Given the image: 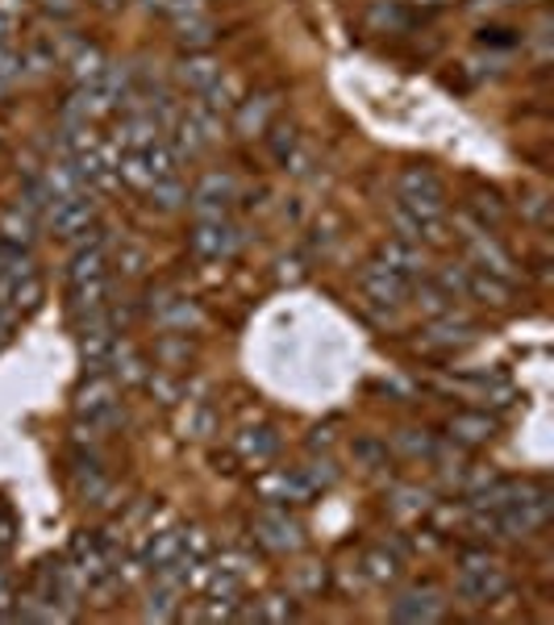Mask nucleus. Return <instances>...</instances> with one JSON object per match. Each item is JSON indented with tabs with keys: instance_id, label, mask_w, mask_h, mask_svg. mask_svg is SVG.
Listing matches in <instances>:
<instances>
[{
	"instance_id": "nucleus-1",
	"label": "nucleus",
	"mask_w": 554,
	"mask_h": 625,
	"mask_svg": "<svg viewBox=\"0 0 554 625\" xmlns=\"http://www.w3.org/2000/svg\"><path fill=\"white\" fill-rule=\"evenodd\" d=\"M462 601L471 604H492L496 597L508 592V572L501 567V558H492L487 551H467L459 558V579H455Z\"/></svg>"
},
{
	"instance_id": "nucleus-2",
	"label": "nucleus",
	"mask_w": 554,
	"mask_h": 625,
	"mask_svg": "<svg viewBox=\"0 0 554 625\" xmlns=\"http://www.w3.org/2000/svg\"><path fill=\"white\" fill-rule=\"evenodd\" d=\"M75 421L93 425V430H109L121 417V400H117V380L109 375H88V384H80L75 393Z\"/></svg>"
},
{
	"instance_id": "nucleus-3",
	"label": "nucleus",
	"mask_w": 554,
	"mask_h": 625,
	"mask_svg": "<svg viewBox=\"0 0 554 625\" xmlns=\"http://www.w3.org/2000/svg\"><path fill=\"white\" fill-rule=\"evenodd\" d=\"M396 205L425 213V217H442L446 208V188L430 167H405L396 176Z\"/></svg>"
},
{
	"instance_id": "nucleus-4",
	"label": "nucleus",
	"mask_w": 554,
	"mask_h": 625,
	"mask_svg": "<svg viewBox=\"0 0 554 625\" xmlns=\"http://www.w3.org/2000/svg\"><path fill=\"white\" fill-rule=\"evenodd\" d=\"M258 546L276 551V555H297L304 546V526L288 513V505H267L258 509V517L251 521Z\"/></svg>"
},
{
	"instance_id": "nucleus-5",
	"label": "nucleus",
	"mask_w": 554,
	"mask_h": 625,
	"mask_svg": "<svg viewBox=\"0 0 554 625\" xmlns=\"http://www.w3.org/2000/svg\"><path fill=\"white\" fill-rule=\"evenodd\" d=\"M233 196H238L233 176H226V171H208V176H201V184L192 188L188 205H192V217H196V221H217V217L230 213Z\"/></svg>"
},
{
	"instance_id": "nucleus-6",
	"label": "nucleus",
	"mask_w": 554,
	"mask_h": 625,
	"mask_svg": "<svg viewBox=\"0 0 554 625\" xmlns=\"http://www.w3.org/2000/svg\"><path fill=\"white\" fill-rule=\"evenodd\" d=\"M188 247H192V255L205 259V263H221V259H230L238 247H242V230L230 226L226 217H217V221H196L192 233H188Z\"/></svg>"
},
{
	"instance_id": "nucleus-7",
	"label": "nucleus",
	"mask_w": 554,
	"mask_h": 625,
	"mask_svg": "<svg viewBox=\"0 0 554 625\" xmlns=\"http://www.w3.org/2000/svg\"><path fill=\"white\" fill-rule=\"evenodd\" d=\"M359 288H363V297H368L371 304H380V309H388V313L400 309V304L409 301V292H413V284L405 276H396L393 267H384L380 259L359 272Z\"/></svg>"
},
{
	"instance_id": "nucleus-8",
	"label": "nucleus",
	"mask_w": 554,
	"mask_h": 625,
	"mask_svg": "<svg viewBox=\"0 0 554 625\" xmlns=\"http://www.w3.org/2000/svg\"><path fill=\"white\" fill-rule=\"evenodd\" d=\"M467 255H471V267H480L487 276H501V279H517V267H513V259L508 251L487 233V226H467Z\"/></svg>"
},
{
	"instance_id": "nucleus-9",
	"label": "nucleus",
	"mask_w": 554,
	"mask_h": 625,
	"mask_svg": "<svg viewBox=\"0 0 554 625\" xmlns=\"http://www.w3.org/2000/svg\"><path fill=\"white\" fill-rule=\"evenodd\" d=\"M393 622L405 625H421V622H442L446 617V601H442L438 588H405L388 609Z\"/></svg>"
},
{
	"instance_id": "nucleus-10",
	"label": "nucleus",
	"mask_w": 554,
	"mask_h": 625,
	"mask_svg": "<svg viewBox=\"0 0 554 625\" xmlns=\"http://www.w3.org/2000/svg\"><path fill=\"white\" fill-rule=\"evenodd\" d=\"M93 221H96L93 192L63 196V201H50V205H47V226H50V233H59V238H71V233L88 230Z\"/></svg>"
},
{
	"instance_id": "nucleus-11",
	"label": "nucleus",
	"mask_w": 554,
	"mask_h": 625,
	"mask_svg": "<svg viewBox=\"0 0 554 625\" xmlns=\"http://www.w3.org/2000/svg\"><path fill=\"white\" fill-rule=\"evenodd\" d=\"M258 496L267 501V505H309L313 501V484L304 480L301 467H284V471H267L263 480H258Z\"/></svg>"
},
{
	"instance_id": "nucleus-12",
	"label": "nucleus",
	"mask_w": 554,
	"mask_h": 625,
	"mask_svg": "<svg viewBox=\"0 0 554 625\" xmlns=\"http://www.w3.org/2000/svg\"><path fill=\"white\" fill-rule=\"evenodd\" d=\"M184 538H188V530H180V526H167V530L146 533V542L138 546L146 572L155 576V572H167L171 563H180V558H184Z\"/></svg>"
},
{
	"instance_id": "nucleus-13",
	"label": "nucleus",
	"mask_w": 554,
	"mask_h": 625,
	"mask_svg": "<svg viewBox=\"0 0 554 625\" xmlns=\"http://www.w3.org/2000/svg\"><path fill=\"white\" fill-rule=\"evenodd\" d=\"M150 317L159 325L162 334H188V329H196L201 325V309L184 297H176V292H159L155 301H150Z\"/></svg>"
},
{
	"instance_id": "nucleus-14",
	"label": "nucleus",
	"mask_w": 554,
	"mask_h": 625,
	"mask_svg": "<svg viewBox=\"0 0 554 625\" xmlns=\"http://www.w3.org/2000/svg\"><path fill=\"white\" fill-rule=\"evenodd\" d=\"M68 297H71V317L84 322V317H96V313H105L113 304V284H109V276L80 279V284H71Z\"/></svg>"
},
{
	"instance_id": "nucleus-15",
	"label": "nucleus",
	"mask_w": 554,
	"mask_h": 625,
	"mask_svg": "<svg viewBox=\"0 0 554 625\" xmlns=\"http://www.w3.org/2000/svg\"><path fill=\"white\" fill-rule=\"evenodd\" d=\"M462 297H471V301L480 304H492V309H505L508 301H513V284L501 276H487V272H480V267H462Z\"/></svg>"
},
{
	"instance_id": "nucleus-16",
	"label": "nucleus",
	"mask_w": 554,
	"mask_h": 625,
	"mask_svg": "<svg viewBox=\"0 0 554 625\" xmlns=\"http://www.w3.org/2000/svg\"><path fill=\"white\" fill-rule=\"evenodd\" d=\"M393 226H396V238H409V242H417V247L446 242V226H442V217H425V213H413V208L393 205Z\"/></svg>"
},
{
	"instance_id": "nucleus-17",
	"label": "nucleus",
	"mask_w": 554,
	"mask_h": 625,
	"mask_svg": "<svg viewBox=\"0 0 554 625\" xmlns=\"http://www.w3.org/2000/svg\"><path fill=\"white\" fill-rule=\"evenodd\" d=\"M380 263L393 267L396 276H405L409 284H417L421 272H425V247H417L409 238H393V242L380 247Z\"/></svg>"
},
{
	"instance_id": "nucleus-18",
	"label": "nucleus",
	"mask_w": 554,
	"mask_h": 625,
	"mask_svg": "<svg viewBox=\"0 0 554 625\" xmlns=\"http://www.w3.org/2000/svg\"><path fill=\"white\" fill-rule=\"evenodd\" d=\"M184 592L188 588H180V584L155 576V588H150V597H146L142 617H146V622H176V617H180V601H184Z\"/></svg>"
},
{
	"instance_id": "nucleus-19",
	"label": "nucleus",
	"mask_w": 554,
	"mask_h": 625,
	"mask_svg": "<svg viewBox=\"0 0 554 625\" xmlns=\"http://www.w3.org/2000/svg\"><path fill=\"white\" fill-rule=\"evenodd\" d=\"M425 342H430V347H442V350L467 347V342H475V325L462 322V317H455V309H450V313H442V317H434V322H430V329H425Z\"/></svg>"
},
{
	"instance_id": "nucleus-20",
	"label": "nucleus",
	"mask_w": 554,
	"mask_h": 625,
	"mask_svg": "<svg viewBox=\"0 0 554 625\" xmlns=\"http://www.w3.org/2000/svg\"><path fill=\"white\" fill-rule=\"evenodd\" d=\"M43 192H47V201H63V196H80V192H88V184H84V176L75 171V163L63 155V159H55L47 167V176H43Z\"/></svg>"
},
{
	"instance_id": "nucleus-21",
	"label": "nucleus",
	"mask_w": 554,
	"mask_h": 625,
	"mask_svg": "<svg viewBox=\"0 0 554 625\" xmlns=\"http://www.w3.org/2000/svg\"><path fill=\"white\" fill-rule=\"evenodd\" d=\"M233 446H238V455H242L246 464L258 467L276 455L279 438H276V430H272V425H246V430L233 438Z\"/></svg>"
},
{
	"instance_id": "nucleus-22",
	"label": "nucleus",
	"mask_w": 554,
	"mask_h": 625,
	"mask_svg": "<svg viewBox=\"0 0 554 625\" xmlns=\"http://www.w3.org/2000/svg\"><path fill=\"white\" fill-rule=\"evenodd\" d=\"M0 238L9 242V247H34V238H38V217L29 213L25 205H13L0 213Z\"/></svg>"
},
{
	"instance_id": "nucleus-23",
	"label": "nucleus",
	"mask_w": 554,
	"mask_h": 625,
	"mask_svg": "<svg viewBox=\"0 0 554 625\" xmlns=\"http://www.w3.org/2000/svg\"><path fill=\"white\" fill-rule=\"evenodd\" d=\"M96 276H109V251H105V242L75 247V255H71V263H68V284L96 279Z\"/></svg>"
},
{
	"instance_id": "nucleus-24",
	"label": "nucleus",
	"mask_w": 554,
	"mask_h": 625,
	"mask_svg": "<svg viewBox=\"0 0 554 625\" xmlns=\"http://www.w3.org/2000/svg\"><path fill=\"white\" fill-rule=\"evenodd\" d=\"M109 68V59H105V50L93 47V43H75L68 55V71L75 84H93L100 71Z\"/></svg>"
},
{
	"instance_id": "nucleus-25",
	"label": "nucleus",
	"mask_w": 554,
	"mask_h": 625,
	"mask_svg": "<svg viewBox=\"0 0 554 625\" xmlns=\"http://www.w3.org/2000/svg\"><path fill=\"white\" fill-rule=\"evenodd\" d=\"M450 438L467 442V446H484L496 438V421L487 413H459L450 417Z\"/></svg>"
},
{
	"instance_id": "nucleus-26",
	"label": "nucleus",
	"mask_w": 554,
	"mask_h": 625,
	"mask_svg": "<svg viewBox=\"0 0 554 625\" xmlns=\"http://www.w3.org/2000/svg\"><path fill=\"white\" fill-rule=\"evenodd\" d=\"M267 113H272V100H267V96H246V100H238V109H233V130H238L242 139H254V134L267 130Z\"/></svg>"
},
{
	"instance_id": "nucleus-27",
	"label": "nucleus",
	"mask_w": 554,
	"mask_h": 625,
	"mask_svg": "<svg viewBox=\"0 0 554 625\" xmlns=\"http://www.w3.org/2000/svg\"><path fill=\"white\" fill-rule=\"evenodd\" d=\"M217 38V25L208 22V13H188V17H176V43L188 50H205L208 43Z\"/></svg>"
},
{
	"instance_id": "nucleus-28",
	"label": "nucleus",
	"mask_w": 554,
	"mask_h": 625,
	"mask_svg": "<svg viewBox=\"0 0 554 625\" xmlns=\"http://www.w3.org/2000/svg\"><path fill=\"white\" fill-rule=\"evenodd\" d=\"M176 75H180V84H184L188 93L201 96V93L208 88V84H217V80H221V68H217V63H213L208 55H188Z\"/></svg>"
},
{
	"instance_id": "nucleus-29",
	"label": "nucleus",
	"mask_w": 554,
	"mask_h": 625,
	"mask_svg": "<svg viewBox=\"0 0 554 625\" xmlns=\"http://www.w3.org/2000/svg\"><path fill=\"white\" fill-rule=\"evenodd\" d=\"M146 196L162 213H176V208L188 205V184L180 180V171H171V176H162V180H155V184L146 188Z\"/></svg>"
},
{
	"instance_id": "nucleus-30",
	"label": "nucleus",
	"mask_w": 554,
	"mask_h": 625,
	"mask_svg": "<svg viewBox=\"0 0 554 625\" xmlns=\"http://www.w3.org/2000/svg\"><path fill=\"white\" fill-rule=\"evenodd\" d=\"M109 371H113V380L121 384V388H125V384H142V380H146V363H142V354L130 347V342H117Z\"/></svg>"
},
{
	"instance_id": "nucleus-31",
	"label": "nucleus",
	"mask_w": 554,
	"mask_h": 625,
	"mask_svg": "<svg viewBox=\"0 0 554 625\" xmlns=\"http://www.w3.org/2000/svg\"><path fill=\"white\" fill-rule=\"evenodd\" d=\"M301 617V609L292 597H284V592H272V597H263V601L254 604V622H272V625H284V622H297Z\"/></svg>"
},
{
	"instance_id": "nucleus-32",
	"label": "nucleus",
	"mask_w": 554,
	"mask_h": 625,
	"mask_svg": "<svg viewBox=\"0 0 554 625\" xmlns=\"http://www.w3.org/2000/svg\"><path fill=\"white\" fill-rule=\"evenodd\" d=\"M201 105H205L208 113L213 117H226V113H233L238 109V93H233V80H217V84H208L205 93H201Z\"/></svg>"
},
{
	"instance_id": "nucleus-33",
	"label": "nucleus",
	"mask_w": 554,
	"mask_h": 625,
	"mask_svg": "<svg viewBox=\"0 0 554 625\" xmlns=\"http://www.w3.org/2000/svg\"><path fill=\"white\" fill-rule=\"evenodd\" d=\"M301 471H304V480L313 484V492H317V488L338 484V476H342V471H338V464H334L329 455H325V459H317V455H313V459H309V464H304Z\"/></svg>"
},
{
	"instance_id": "nucleus-34",
	"label": "nucleus",
	"mask_w": 554,
	"mask_h": 625,
	"mask_svg": "<svg viewBox=\"0 0 554 625\" xmlns=\"http://www.w3.org/2000/svg\"><path fill=\"white\" fill-rule=\"evenodd\" d=\"M22 71H25V55H17V50L4 43V47H0V93L13 88V84L22 80Z\"/></svg>"
},
{
	"instance_id": "nucleus-35",
	"label": "nucleus",
	"mask_w": 554,
	"mask_h": 625,
	"mask_svg": "<svg viewBox=\"0 0 554 625\" xmlns=\"http://www.w3.org/2000/svg\"><path fill=\"white\" fill-rule=\"evenodd\" d=\"M368 576L380 579V584H388V579L400 576V558L388 555L384 546H380V551H371V555H368Z\"/></svg>"
},
{
	"instance_id": "nucleus-36",
	"label": "nucleus",
	"mask_w": 554,
	"mask_h": 625,
	"mask_svg": "<svg viewBox=\"0 0 554 625\" xmlns=\"http://www.w3.org/2000/svg\"><path fill=\"white\" fill-rule=\"evenodd\" d=\"M117 267H121L125 276H142V272H146V251L134 247V242H121V247H117Z\"/></svg>"
},
{
	"instance_id": "nucleus-37",
	"label": "nucleus",
	"mask_w": 554,
	"mask_h": 625,
	"mask_svg": "<svg viewBox=\"0 0 554 625\" xmlns=\"http://www.w3.org/2000/svg\"><path fill=\"white\" fill-rule=\"evenodd\" d=\"M292 151H297V130H292V125H279L276 139H272V155H276L279 163H288Z\"/></svg>"
},
{
	"instance_id": "nucleus-38",
	"label": "nucleus",
	"mask_w": 554,
	"mask_h": 625,
	"mask_svg": "<svg viewBox=\"0 0 554 625\" xmlns=\"http://www.w3.org/2000/svg\"><path fill=\"white\" fill-rule=\"evenodd\" d=\"M396 509L421 513L425 509V492H417V488H396Z\"/></svg>"
},
{
	"instance_id": "nucleus-39",
	"label": "nucleus",
	"mask_w": 554,
	"mask_h": 625,
	"mask_svg": "<svg viewBox=\"0 0 554 625\" xmlns=\"http://www.w3.org/2000/svg\"><path fill=\"white\" fill-rule=\"evenodd\" d=\"M188 438H208L213 434V409H196L192 421H184Z\"/></svg>"
},
{
	"instance_id": "nucleus-40",
	"label": "nucleus",
	"mask_w": 554,
	"mask_h": 625,
	"mask_svg": "<svg viewBox=\"0 0 554 625\" xmlns=\"http://www.w3.org/2000/svg\"><path fill=\"white\" fill-rule=\"evenodd\" d=\"M9 604H13V576L0 567V617H13V609H9Z\"/></svg>"
},
{
	"instance_id": "nucleus-41",
	"label": "nucleus",
	"mask_w": 554,
	"mask_h": 625,
	"mask_svg": "<svg viewBox=\"0 0 554 625\" xmlns=\"http://www.w3.org/2000/svg\"><path fill=\"white\" fill-rule=\"evenodd\" d=\"M521 208L530 213V221L546 226V208H551V201H546V196H530V201H521Z\"/></svg>"
},
{
	"instance_id": "nucleus-42",
	"label": "nucleus",
	"mask_w": 554,
	"mask_h": 625,
	"mask_svg": "<svg viewBox=\"0 0 554 625\" xmlns=\"http://www.w3.org/2000/svg\"><path fill=\"white\" fill-rule=\"evenodd\" d=\"M50 17H75V0H43Z\"/></svg>"
},
{
	"instance_id": "nucleus-43",
	"label": "nucleus",
	"mask_w": 554,
	"mask_h": 625,
	"mask_svg": "<svg viewBox=\"0 0 554 625\" xmlns=\"http://www.w3.org/2000/svg\"><path fill=\"white\" fill-rule=\"evenodd\" d=\"M405 446H409V450H413V455H430V442L425 438H413V430H405Z\"/></svg>"
},
{
	"instance_id": "nucleus-44",
	"label": "nucleus",
	"mask_w": 554,
	"mask_h": 625,
	"mask_svg": "<svg viewBox=\"0 0 554 625\" xmlns=\"http://www.w3.org/2000/svg\"><path fill=\"white\" fill-rule=\"evenodd\" d=\"M9 34H13V17H9V13H0V47L9 43Z\"/></svg>"
},
{
	"instance_id": "nucleus-45",
	"label": "nucleus",
	"mask_w": 554,
	"mask_h": 625,
	"mask_svg": "<svg viewBox=\"0 0 554 625\" xmlns=\"http://www.w3.org/2000/svg\"><path fill=\"white\" fill-rule=\"evenodd\" d=\"M9 325H13V313H4V309H0V347L9 342Z\"/></svg>"
},
{
	"instance_id": "nucleus-46",
	"label": "nucleus",
	"mask_w": 554,
	"mask_h": 625,
	"mask_svg": "<svg viewBox=\"0 0 554 625\" xmlns=\"http://www.w3.org/2000/svg\"><path fill=\"white\" fill-rule=\"evenodd\" d=\"M96 4H105V9H117V4H125V0H96Z\"/></svg>"
}]
</instances>
